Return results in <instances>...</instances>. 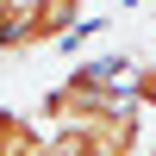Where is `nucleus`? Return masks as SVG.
Wrapping results in <instances>:
<instances>
[{
	"instance_id": "1",
	"label": "nucleus",
	"mask_w": 156,
	"mask_h": 156,
	"mask_svg": "<svg viewBox=\"0 0 156 156\" xmlns=\"http://www.w3.org/2000/svg\"><path fill=\"white\" fill-rule=\"evenodd\" d=\"M137 144H144V106L137 100H106L87 119L50 125V156H137Z\"/></svg>"
},
{
	"instance_id": "2",
	"label": "nucleus",
	"mask_w": 156,
	"mask_h": 156,
	"mask_svg": "<svg viewBox=\"0 0 156 156\" xmlns=\"http://www.w3.org/2000/svg\"><path fill=\"white\" fill-rule=\"evenodd\" d=\"M0 156H50L44 125L25 119V112H6V106H0Z\"/></svg>"
},
{
	"instance_id": "3",
	"label": "nucleus",
	"mask_w": 156,
	"mask_h": 156,
	"mask_svg": "<svg viewBox=\"0 0 156 156\" xmlns=\"http://www.w3.org/2000/svg\"><path fill=\"white\" fill-rule=\"evenodd\" d=\"M131 100L156 112V62H144V69H131Z\"/></svg>"
},
{
	"instance_id": "4",
	"label": "nucleus",
	"mask_w": 156,
	"mask_h": 156,
	"mask_svg": "<svg viewBox=\"0 0 156 156\" xmlns=\"http://www.w3.org/2000/svg\"><path fill=\"white\" fill-rule=\"evenodd\" d=\"M150 156H156V150H150Z\"/></svg>"
}]
</instances>
